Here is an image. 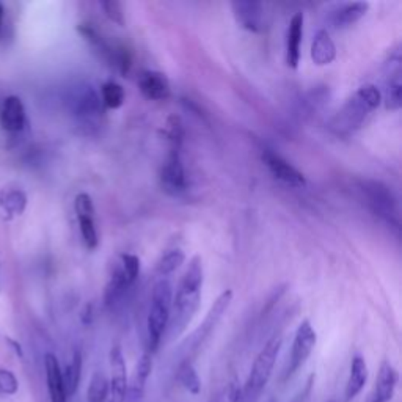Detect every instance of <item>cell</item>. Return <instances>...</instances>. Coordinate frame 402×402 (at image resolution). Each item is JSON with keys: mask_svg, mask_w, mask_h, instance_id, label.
<instances>
[{"mask_svg": "<svg viewBox=\"0 0 402 402\" xmlns=\"http://www.w3.org/2000/svg\"><path fill=\"white\" fill-rule=\"evenodd\" d=\"M201 287H203V265H201V258L195 257L182 275L176 296H173L170 322L167 329L170 330L172 336L181 335L198 311Z\"/></svg>", "mask_w": 402, "mask_h": 402, "instance_id": "obj_1", "label": "cell"}, {"mask_svg": "<svg viewBox=\"0 0 402 402\" xmlns=\"http://www.w3.org/2000/svg\"><path fill=\"white\" fill-rule=\"evenodd\" d=\"M382 93L376 85L366 84L362 85L346 104L341 107V110L336 113L331 119L330 128L338 135H351L355 130L360 129L366 119L373 115L374 110H377L382 104Z\"/></svg>", "mask_w": 402, "mask_h": 402, "instance_id": "obj_2", "label": "cell"}, {"mask_svg": "<svg viewBox=\"0 0 402 402\" xmlns=\"http://www.w3.org/2000/svg\"><path fill=\"white\" fill-rule=\"evenodd\" d=\"M173 303V287L167 279H161L153 287L151 307L146 318V335H148V352L153 354L162 343L168 329Z\"/></svg>", "mask_w": 402, "mask_h": 402, "instance_id": "obj_3", "label": "cell"}, {"mask_svg": "<svg viewBox=\"0 0 402 402\" xmlns=\"http://www.w3.org/2000/svg\"><path fill=\"white\" fill-rule=\"evenodd\" d=\"M281 346H283V336L280 333H275L268 343L264 344L263 349L255 358L253 366L250 369V374L246 380V387H244L242 394L247 399H257L261 394V391L265 388V385L270 380V376L274 373V366L279 357Z\"/></svg>", "mask_w": 402, "mask_h": 402, "instance_id": "obj_4", "label": "cell"}, {"mask_svg": "<svg viewBox=\"0 0 402 402\" xmlns=\"http://www.w3.org/2000/svg\"><path fill=\"white\" fill-rule=\"evenodd\" d=\"M67 104L71 115L85 128H96L106 112L101 96L90 84H78L69 88Z\"/></svg>", "mask_w": 402, "mask_h": 402, "instance_id": "obj_5", "label": "cell"}, {"mask_svg": "<svg viewBox=\"0 0 402 402\" xmlns=\"http://www.w3.org/2000/svg\"><path fill=\"white\" fill-rule=\"evenodd\" d=\"M362 192L368 200L366 203L373 213L383 219L390 226H394L399 230V206L398 198L391 192V189L379 181H363Z\"/></svg>", "mask_w": 402, "mask_h": 402, "instance_id": "obj_6", "label": "cell"}, {"mask_svg": "<svg viewBox=\"0 0 402 402\" xmlns=\"http://www.w3.org/2000/svg\"><path fill=\"white\" fill-rule=\"evenodd\" d=\"M316 341L318 335L311 322H309L308 319L302 320L300 325L297 327L294 341H292L289 362H287V366L285 369L283 380H287L294 376L298 369L305 365L309 355H311L314 346H316Z\"/></svg>", "mask_w": 402, "mask_h": 402, "instance_id": "obj_7", "label": "cell"}, {"mask_svg": "<svg viewBox=\"0 0 402 402\" xmlns=\"http://www.w3.org/2000/svg\"><path fill=\"white\" fill-rule=\"evenodd\" d=\"M161 184L167 193L173 195H181L186 192L187 189V178L186 170H184L181 156H179V148L172 146L170 153H168L167 159L161 168Z\"/></svg>", "mask_w": 402, "mask_h": 402, "instance_id": "obj_8", "label": "cell"}, {"mask_svg": "<svg viewBox=\"0 0 402 402\" xmlns=\"http://www.w3.org/2000/svg\"><path fill=\"white\" fill-rule=\"evenodd\" d=\"M233 302V291L231 289H226L222 292V294L215 298V302L211 305L208 314H206V318L203 320V324L200 325L195 331L193 336H192V349H198V347L204 343L206 340H208V336L213 333L214 329L219 325V322L224 318V314L226 313V309L230 308Z\"/></svg>", "mask_w": 402, "mask_h": 402, "instance_id": "obj_9", "label": "cell"}, {"mask_svg": "<svg viewBox=\"0 0 402 402\" xmlns=\"http://www.w3.org/2000/svg\"><path fill=\"white\" fill-rule=\"evenodd\" d=\"M263 162L269 168V172L272 173V176L286 184V186L296 189L307 186V179L303 176V173L298 172L294 165L289 164L285 157L276 154L275 151L265 150L263 153Z\"/></svg>", "mask_w": 402, "mask_h": 402, "instance_id": "obj_10", "label": "cell"}, {"mask_svg": "<svg viewBox=\"0 0 402 402\" xmlns=\"http://www.w3.org/2000/svg\"><path fill=\"white\" fill-rule=\"evenodd\" d=\"M108 362H110V380H108L107 402H124L128 391V373L121 347H112Z\"/></svg>", "mask_w": 402, "mask_h": 402, "instance_id": "obj_11", "label": "cell"}, {"mask_svg": "<svg viewBox=\"0 0 402 402\" xmlns=\"http://www.w3.org/2000/svg\"><path fill=\"white\" fill-rule=\"evenodd\" d=\"M233 14L237 21V24L253 34H261L265 30L268 25V14L265 7L259 2H233L231 3Z\"/></svg>", "mask_w": 402, "mask_h": 402, "instance_id": "obj_12", "label": "cell"}, {"mask_svg": "<svg viewBox=\"0 0 402 402\" xmlns=\"http://www.w3.org/2000/svg\"><path fill=\"white\" fill-rule=\"evenodd\" d=\"M151 371H153V354L145 352L135 365L132 377L128 380V391L124 402H143L146 382L151 376Z\"/></svg>", "mask_w": 402, "mask_h": 402, "instance_id": "obj_13", "label": "cell"}, {"mask_svg": "<svg viewBox=\"0 0 402 402\" xmlns=\"http://www.w3.org/2000/svg\"><path fill=\"white\" fill-rule=\"evenodd\" d=\"M0 126L10 134H18L27 126L25 107L18 96H8L0 108Z\"/></svg>", "mask_w": 402, "mask_h": 402, "instance_id": "obj_14", "label": "cell"}, {"mask_svg": "<svg viewBox=\"0 0 402 402\" xmlns=\"http://www.w3.org/2000/svg\"><path fill=\"white\" fill-rule=\"evenodd\" d=\"M139 88L150 101H164L170 96V82L167 75L159 71L146 69L139 75Z\"/></svg>", "mask_w": 402, "mask_h": 402, "instance_id": "obj_15", "label": "cell"}, {"mask_svg": "<svg viewBox=\"0 0 402 402\" xmlns=\"http://www.w3.org/2000/svg\"><path fill=\"white\" fill-rule=\"evenodd\" d=\"M303 13H296L289 21L286 35V63L292 69H297L300 63V47L303 38Z\"/></svg>", "mask_w": 402, "mask_h": 402, "instance_id": "obj_16", "label": "cell"}, {"mask_svg": "<svg viewBox=\"0 0 402 402\" xmlns=\"http://www.w3.org/2000/svg\"><path fill=\"white\" fill-rule=\"evenodd\" d=\"M45 369H46V382L49 390V399L51 402H68L67 391H64L62 368L57 357L54 354H46L45 357Z\"/></svg>", "mask_w": 402, "mask_h": 402, "instance_id": "obj_17", "label": "cell"}, {"mask_svg": "<svg viewBox=\"0 0 402 402\" xmlns=\"http://www.w3.org/2000/svg\"><path fill=\"white\" fill-rule=\"evenodd\" d=\"M398 371L391 365L390 362H383L380 365L377 379H376V387H374L373 402H390L393 398L396 385H398Z\"/></svg>", "mask_w": 402, "mask_h": 402, "instance_id": "obj_18", "label": "cell"}, {"mask_svg": "<svg viewBox=\"0 0 402 402\" xmlns=\"http://www.w3.org/2000/svg\"><path fill=\"white\" fill-rule=\"evenodd\" d=\"M311 60L316 67H327L336 58V46L327 30H319L311 43Z\"/></svg>", "mask_w": 402, "mask_h": 402, "instance_id": "obj_19", "label": "cell"}, {"mask_svg": "<svg viewBox=\"0 0 402 402\" xmlns=\"http://www.w3.org/2000/svg\"><path fill=\"white\" fill-rule=\"evenodd\" d=\"M368 382V365L365 358L362 355H355L351 362V373L349 379L346 382V390H344V399L349 402L362 393V390L365 388Z\"/></svg>", "mask_w": 402, "mask_h": 402, "instance_id": "obj_20", "label": "cell"}, {"mask_svg": "<svg viewBox=\"0 0 402 402\" xmlns=\"http://www.w3.org/2000/svg\"><path fill=\"white\" fill-rule=\"evenodd\" d=\"M368 2L344 3L331 14V24H333L335 29H346V27H351L358 23L368 13Z\"/></svg>", "mask_w": 402, "mask_h": 402, "instance_id": "obj_21", "label": "cell"}, {"mask_svg": "<svg viewBox=\"0 0 402 402\" xmlns=\"http://www.w3.org/2000/svg\"><path fill=\"white\" fill-rule=\"evenodd\" d=\"M27 208V195L21 189L0 190V209L8 219L23 215Z\"/></svg>", "mask_w": 402, "mask_h": 402, "instance_id": "obj_22", "label": "cell"}, {"mask_svg": "<svg viewBox=\"0 0 402 402\" xmlns=\"http://www.w3.org/2000/svg\"><path fill=\"white\" fill-rule=\"evenodd\" d=\"M132 286L129 283V280L124 275L121 265H118L115 269V272L112 274L110 281H108L104 291V302L107 307H113L117 305L119 298H123V296L126 294V291L129 287Z\"/></svg>", "mask_w": 402, "mask_h": 402, "instance_id": "obj_23", "label": "cell"}, {"mask_svg": "<svg viewBox=\"0 0 402 402\" xmlns=\"http://www.w3.org/2000/svg\"><path fill=\"white\" fill-rule=\"evenodd\" d=\"M63 376V385L64 391H67L68 398H71L75 393H78L79 385H80V377H82V355H80L79 351H75L71 362L68 363L64 371H62Z\"/></svg>", "mask_w": 402, "mask_h": 402, "instance_id": "obj_24", "label": "cell"}, {"mask_svg": "<svg viewBox=\"0 0 402 402\" xmlns=\"http://www.w3.org/2000/svg\"><path fill=\"white\" fill-rule=\"evenodd\" d=\"M178 382L186 388L190 394L197 396L201 391V380L198 377L197 369H195L193 363L186 358L178 368Z\"/></svg>", "mask_w": 402, "mask_h": 402, "instance_id": "obj_25", "label": "cell"}, {"mask_svg": "<svg viewBox=\"0 0 402 402\" xmlns=\"http://www.w3.org/2000/svg\"><path fill=\"white\" fill-rule=\"evenodd\" d=\"M186 261V255H184L182 250L173 248L170 252L162 255L159 261L156 263V274L161 275L162 279H165L167 275H170L178 270Z\"/></svg>", "mask_w": 402, "mask_h": 402, "instance_id": "obj_26", "label": "cell"}, {"mask_svg": "<svg viewBox=\"0 0 402 402\" xmlns=\"http://www.w3.org/2000/svg\"><path fill=\"white\" fill-rule=\"evenodd\" d=\"M101 101L104 108H112V110H117V108L121 107L126 101V91L119 84L113 82H106L101 86Z\"/></svg>", "mask_w": 402, "mask_h": 402, "instance_id": "obj_27", "label": "cell"}, {"mask_svg": "<svg viewBox=\"0 0 402 402\" xmlns=\"http://www.w3.org/2000/svg\"><path fill=\"white\" fill-rule=\"evenodd\" d=\"M382 101L385 102V108H387V110H399L402 106L401 74L390 75V82L387 84V91H385V97H382Z\"/></svg>", "mask_w": 402, "mask_h": 402, "instance_id": "obj_28", "label": "cell"}, {"mask_svg": "<svg viewBox=\"0 0 402 402\" xmlns=\"http://www.w3.org/2000/svg\"><path fill=\"white\" fill-rule=\"evenodd\" d=\"M108 379L102 373H95L86 388V402H107Z\"/></svg>", "mask_w": 402, "mask_h": 402, "instance_id": "obj_29", "label": "cell"}, {"mask_svg": "<svg viewBox=\"0 0 402 402\" xmlns=\"http://www.w3.org/2000/svg\"><path fill=\"white\" fill-rule=\"evenodd\" d=\"M78 220L80 228V236H82L85 247L88 250H95L97 247V244H99L95 217H78Z\"/></svg>", "mask_w": 402, "mask_h": 402, "instance_id": "obj_30", "label": "cell"}, {"mask_svg": "<svg viewBox=\"0 0 402 402\" xmlns=\"http://www.w3.org/2000/svg\"><path fill=\"white\" fill-rule=\"evenodd\" d=\"M121 269L126 279L129 280L130 285H134V281L137 280V276L140 274V259L139 257H135L132 253H126L121 257Z\"/></svg>", "mask_w": 402, "mask_h": 402, "instance_id": "obj_31", "label": "cell"}, {"mask_svg": "<svg viewBox=\"0 0 402 402\" xmlns=\"http://www.w3.org/2000/svg\"><path fill=\"white\" fill-rule=\"evenodd\" d=\"M101 8L104 10V14L113 24L119 27L124 25V13L121 3L117 2V0H107V2H101Z\"/></svg>", "mask_w": 402, "mask_h": 402, "instance_id": "obj_32", "label": "cell"}, {"mask_svg": "<svg viewBox=\"0 0 402 402\" xmlns=\"http://www.w3.org/2000/svg\"><path fill=\"white\" fill-rule=\"evenodd\" d=\"M19 390V382L14 374L8 369L0 368V394L12 396L16 394Z\"/></svg>", "mask_w": 402, "mask_h": 402, "instance_id": "obj_33", "label": "cell"}, {"mask_svg": "<svg viewBox=\"0 0 402 402\" xmlns=\"http://www.w3.org/2000/svg\"><path fill=\"white\" fill-rule=\"evenodd\" d=\"M242 396V390L239 388L237 382H230L214 396L211 402H239Z\"/></svg>", "mask_w": 402, "mask_h": 402, "instance_id": "obj_34", "label": "cell"}, {"mask_svg": "<svg viewBox=\"0 0 402 402\" xmlns=\"http://www.w3.org/2000/svg\"><path fill=\"white\" fill-rule=\"evenodd\" d=\"M74 209L78 217H95L93 200L88 193H79L74 200Z\"/></svg>", "mask_w": 402, "mask_h": 402, "instance_id": "obj_35", "label": "cell"}, {"mask_svg": "<svg viewBox=\"0 0 402 402\" xmlns=\"http://www.w3.org/2000/svg\"><path fill=\"white\" fill-rule=\"evenodd\" d=\"M7 341L10 344H12V347L16 351V354H18L19 357H23V349H21V344L16 343V341H13L12 338H7Z\"/></svg>", "mask_w": 402, "mask_h": 402, "instance_id": "obj_36", "label": "cell"}, {"mask_svg": "<svg viewBox=\"0 0 402 402\" xmlns=\"http://www.w3.org/2000/svg\"><path fill=\"white\" fill-rule=\"evenodd\" d=\"M3 13H5V10H3V5L0 3V32H2V23H3Z\"/></svg>", "mask_w": 402, "mask_h": 402, "instance_id": "obj_37", "label": "cell"}, {"mask_svg": "<svg viewBox=\"0 0 402 402\" xmlns=\"http://www.w3.org/2000/svg\"><path fill=\"white\" fill-rule=\"evenodd\" d=\"M265 402H276V399L274 398V396H269V398L265 399Z\"/></svg>", "mask_w": 402, "mask_h": 402, "instance_id": "obj_38", "label": "cell"}, {"mask_svg": "<svg viewBox=\"0 0 402 402\" xmlns=\"http://www.w3.org/2000/svg\"><path fill=\"white\" fill-rule=\"evenodd\" d=\"M327 402H336V401H333V399H330V401H327Z\"/></svg>", "mask_w": 402, "mask_h": 402, "instance_id": "obj_39", "label": "cell"}]
</instances>
